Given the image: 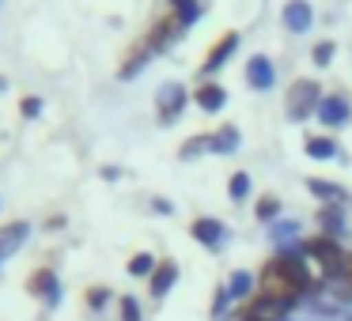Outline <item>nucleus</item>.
Returning <instances> with one entry per match:
<instances>
[{
  "label": "nucleus",
  "mask_w": 352,
  "mask_h": 321,
  "mask_svg": "<svg viewBox=\"0 0 352 321\" xmlns=\"http://www.w3.org/2000/svg\"><path fill=\"white\" fill-rule=\"evenodd\" d=\"M258 295L269 298V302H280V306H296L303 291H299V283L269 257V265L261 268V276H258Z\"/></svg>",
  "instance_id": "1"
},
{
  "label": "nucleus",
  "mask_w": 352,
  "mask_h": 321,
  "mask_svg": "<svg viewBox=\"0 0 352 321\" xmlns=\"http://www.w3.org/2000/svg\"><path fill=\"white\" fill-rule=\"evenodd\" d=\"M303 253H307V261L311 265H318L322 268V280H341V257H344V250L337 246V238H329V235H311L303 242Z\"/></svg>",
  "instance_id": "2"
},
{
  "label": "nucleus",
  "mask_w": 352,
  "mask_h": 321,
  "mask_svg": "<svg viewBox=\"0 0 352 321\" xmlns=\"http://www.w3.org/2000/svg\"><path fill=\"white\" fill-rule=\"evenodd\" d=\"M318 102H322V87L314 80H296L284 95V106H288L292 121H307V117L318 114Z\"/></svg>",
  "instance_id": "3"
},
{
  "label": "nucleus",
  "mask_w": 352,
  "mask_h": 321,
  "mask_svg": "<svg viewBox=\"0 0 352 321\" xmlns=\"http://www.w3.org/2000/svg\"><path fill=\"white\" fill-rule=\"evenodd\" d=\"M273 261H276V265H280L284 272L292 276V280L299 283V291H303V295H307V291H322V287H326V280H314V276H311V268H307V253L280 250Z\"/></svg>",
  "instance_id": "4"
},
{
  "label": "nucleus",
  "mask_w": 352,
  "mask_h": 321,
  "mask_svg": "<svg viewBox=\"0 0 352 321\" xmlns=\"http://www.w3.org/2000/svg\"><path fill=\"white\" fill-rule=\"evenodd\" d=\"M186 102H190V95H186L182 84H163L160 95H155V114H160V125H170L182 117Z\"/></svg>",
  "instance_id": "5"
},
{
  "label": "nucleus",
  "mask_w": 352,
  "mask_h": 321,
  "mask_svg": "<svg viewBox=\"0 0 352 321\" xmlns=\"http://www.w3.org/2000/svg\"><path fill=\"white\" fill-rule=\"evenodd\" d=\"M239 49V31H223L220 38L208 46V54H205V61H201V76H212V72H220L223 64L231 61V54Z\"/></svg>",
  "instance_id": "6"
},
{
  "label": "nucleus",
  "mask_w": 352,
  "mask_h": 321,
  "mask_svg": "<svg viewBox=\"0 0 352 321\" xmlns=\"http://www.w3.org/2000/svg\"><path fill=\"white\" fill-rule=\"evenodd\" d=\"M182 31H186V27L178 23V19L170 16V12H167V16H160V19H155V23H152V31H148L144 38H148V46H152L155 54H163V49H170L178 38H182Z\"/></svg>",
  "instance_id": "7"
},
{
  "label": "nucleus",
  "mask_w": 352,
  "mask_h": 321,
  "mask_svg": "<svg viewBox=\"0 0 352 321\" xmlns=\"http://www.w3.org/2000/svg\"><path fill=\"white\" fill-rule=\"evenodd\" d=\"M318 117L326 129H341V125H349L352 121V106L341 99V95H322V102H318Z\"/></svg>",
  "instance_id": "8"
},
{
  "label": "nucleus",
  "mask_w": 352,
  "mask_h": 321,
  "mask_svg": "<svg viewBox=\"0 0 352 321\" xmlns=\"http://www.w3.org/2000/svg\"><path fill=\"white\" fill-rule=\"evenodd\" d=\"M193 102L201 106V114H220V110L228 106V87L216 84V80H201V84L193 87Z\"/></svg>",
  "instance_id": "9"
},
{
  "label": "nucleus",
  "mask_w": 352,
  "mask_h": 321,
  "mask_svg": "<svg viewBox=\"0 0 352 321\" xmlns=\"http://www.w3.org/2000/svg\"><path fill=\"white\" fill-rule=\"evenodd\" d=\"M246 84H250L254 91H269V87L276 84V69L265 54H254L250 61H246Z\"/></svg>",
  "instance_id": "10"
},
{
  "label": "nucleus",
  "mask_w": 352,
  "mask_h": 321,
  "mask_svg": "<svg viewBox=\"0 0 352 321\" xmlns=\"http://www.w3.org/2000/svg\"><path fill=\"white\" fill-rule=\"evenodd\" d=\"M190 235L197 238L201 246H208V250H220V246H223V235H228V230H223V223L212 219V215H197V219L190 223Z\"/></svg>",
  "instance_id": "11"
},
{
  "label": "nucleus",
  "mask_w": 352,
  "mask_h": 321,
  "mask_svg": "<svg viewBox=\"0 0 352 321\" xmlns=\"http://www.w3.org/2000/svg\"><path fill=\"white\" fill-rule=\"evenodd\" d=\"M284 313H288V306L280 302H269V298H261L258 291L250 295V302L239 306V318H261V321H284Z\"/></svg>",
  "instance_id": "12"
},
{
  "label": "nucleus",
  "mask_w": 352,
  "mask_h": 321,
  "mask_svg": "<svg viewBox=\"0 0 352 321\" xmlns=\"http://www.w3.org/2000/svg\"><path fill=\"white\" fill-rule=\"evenodd\" d=\"M284 27L296 34L311 31L314 27V8H311V0H288L284 4Z\"/></svg>",
  "instance_id": "13"
},
{
  "label": "nucleus",
  "mask_w": 352,
  "mask_h": 321,
  "mask_svg": "<svg viewBox=\"0 0 352 321\" xmlns=\"http://www.w3.org/2000/svg\"><path fill=\"white\" fill-rule=\"evenodd\" d=\"M27 235H31V227H27L23 219H12V223L0 227V265H4V261H8L12 253L27 242Z\"/></svg>",
  "instance_id": "14"
},
{
  "label": "nucleus",
  "mask_w": 352,
  "mask_h": 321,
  "mask_svg": "<svg viewBox=\"0 0 352 321\" xmlns=\"http://www.w3.org/2000/svg\"><path fill=\"white\" fill-rule=\"evenodd\" d=\"M175 280H178V265L170 257L160 261V265H155V272L148 276V291H152V298H163L170 287H175Z\"/></svg>",
  "instance_id": "15"
},
{
  "label": "nucleus",
  "mask_w": 352,
  "mask_h": 321,
  "mask_svg": "<svg viewBox=\"0 0 352 321\" xmlns=\"http://www.w3.org/2000/svg\"><path fill=\"white\" fill-rule=\"evenodd\" d=\"M152 57H155V49L148 46V38H140L137 46H133L129 54H125V61H122V69H118V76H122V80H133L148 61H152Z\"/></svg>",
  "instance_id": "16"
},
{
  "label": "nucleus",
  "mask_w": 352,
  "mask_h": 321,
  "mask_svg": "<svg viewBox=\"0 0 352 321\" xmlns=\"http://www.w3.org/2000/svg\"><path fill=\"white\" fill-rule=\"evenodd\" d=\"M314 219H318V235L337 238V235H341V227H344V204H322Z\"/></svg>",
  "instance_id": "17"
},
{
  "label": "nucleus",
  "mask_w": 352,
  "mask_h": 321,
  "mask_svg": "<svg viewBox=\"0 0 352 321\" xmlns=\"http://www.w3.org/2000/svg\"><path fill=\"white\" fill-rule=\"evenodd\" d=\"M307 189H311L314 197L322 200V204H344V200H349L344 185H337V182H322V178H307Z\"/></svg>",
  "instance_id": "18"
},
{
  "label": "nucleus",
  "mask_w": 352,
  "mask_h": 321,
  "mask_svg": "<svg viewBox=\"0 0 352 321\" xmlns=\"http://www.w3.org/2000/svg\"><path fill=\"white\" fill-rule=\"evenodd\" d=\"M239 147V129L235 125H220L216 132H208V152L212 155H231Z\"/></svg>",
  "instance_id": "19"
},
{
  "label": "nucleus",
  "mask_w": 352,
  "mask_h": 321,
  "mask_svg": "<svg viewBox=\"0 0 352 321\" xmlns=\"http://www.w3.org/2000/svg\"><path fill=\"white\" fill-rule=\"evenodd\" d=\"M303 152L311 155V159H333V155H337V140L326 136V132H322V136H318V132H311V136L303 140Z\"/></svg>",
  "instance_id": "20"
},
{
  "label": "nucleus",
  "mask_w": 352,
  "mask_h": 321,
  "mask_svg": "<svg viewBox=\"0 0 352 321\" xmlns=\"http://www.w3.org/2000/svg\"><path fill=\"white\" fill-rule=\"evenodd\" d=\"M27 287H31V295H50V298H57V276L50 272V268H38V272H31Z\"/></svg>",
  "instance_id": "21"
},
{
  "label": "nucleus",
  "mask_w": 352,
  "mask_h": 321,
  "mask_svg": "<svg viewBox=\"0 0 352 321\" xmlns=\"http://www.w3.org/2000/svg\"><path fill=\"white\" fill-rule=\"evenodd\" d=\"M167 4H170V16H175L182 27L197 23V16H201V0H167Z\"/></svg>",
  "instance_id": "22"
},
{
  "label": "nucleus",
  "mask_w": 352,
  "mask_h": 321,
  "mask_svg": "<svg viewBox=\"0 0 352 321\" xmlns=\"http://www.w3.org/2000/svg\"><path fill=\"white\" fill-rule=\"evenodd\" d=\"M254 291H258V280H254L250 272H243V268L231 272V283H228V295L231 298H246V295H254Z\"/></svg>",
  "instance_id": "23"
},
{
  "label": "nucleus",
  "mask_w": 352,
  "mask_h": 321,
  "mask_svg": "<svg viewBox=\"0 0 352 321\" xmlns=\"http://www.w3.org/2000/svg\"><path fill=\"white\" fill-rule=\"evenodd\" d=\"M205 152H208V132H201V136H190L182 147H178V159L190 163V159H197V155H205Z\"/></svg>",
  "instance_id": "24"
},
{
  "label": "nucleus",
  "mask_w": 352,
  "mask_h": 321,
  "mask_svg": "<svg viewBox=\"0 0 352 321\" xmlns=\"http://www.w3.org/2000/svg\"><path fill=\"white\" fill-rule=\"evenodd\" d=\"M228 193H231V200H246L250 197V174H246V170H235V174L228 178Z\"/></svg>",
  "instance_id": "25"
},
{
  "label": "nucleus",
  "mask_w": 352,
  "mask_h": 321,
  "mask_svg": "<svg viewBox=\"0 0 352 321\" xmlns=\"http://www.w3.org/2000/svg\"><path fill=\"white\" fill-rule=\"evenodd\" d=\"M155 265H160V261H155L152 253H133L125 268H129V276H152V272H155Z\"/></svg>",
  "instance_id": "26"
},
{
  "label": "nucleus",
  "mask_w": 352,
  "mask_h": 321,
  "mask_svg": "<svg viewBox=\"0 0 352 321\" xmlns=\"http://www.w3.org/2000/svg\"><path fill=\"white\" fill-rule=\"evenodd\" d=\"M254 215H258L261 223H273L276 215H280V200H276V197H261L258 204H254Z\"/></svg>",
  "instance_id": "27"
},
{
  "label": "nucleus",
  "mask_w": 352,
  "mask_h": 321,
  "mask_svg": "<svg viewBox=\"0 0 352 321\" xmlns=\"http://www.w3.org/2000/svg\"><path fill=\"white\" fill-rule=\"evenodd\" d=\"M333 54H337V46H333V42H329V38H326V42H318V46H314V49H311V61H314V64H318V69H326V64H329V61H333Z\"/></svg>",
  "instance_id": "28"
},
{
  "label": "nucleus",
  "mask_w": 352,
  "mask_h": 321,
  "mask_svg": "<svg viewBox=\"0 0 352 321\" xmlns=\"http://www.w3.org/2000/svg\"><path fill=\"white\" fill-rule=\"evenodd\" d=\"M84 298H87V306H91V310H102V306L110 302V287H107V283H95Z\"/></svg>",
  "instance_id": "29"
},
{
  "label": "nucleus",
  "mask_w": 352,
  "mask_h": 321,
  "mask_svg": "<svg viewBox=\"0 0 352 321\" xmlns=\"http://www.w3.org/2000/svg\"><path fill=\"white\" fill-rule=\"evenodd\" d=\"M19 114H23L27 121H34V117L42 114V99L38 95H23V99H19Z\"/></svg>",
  "instance_id": "30"
},
{
  "label": "nucleus",
  "mask_w": 352,
  "mask_h": 321,
  "mask_svg": "<svg viewBox=\"0 0 352 321\" xmlns=\"http://www.w3.org/2000/svg\"><path fill=\"white\" fill-rule=\"evenodd\" d=\"M122 321H140V302L133 295L122 298Z\"/></svg>",
  "instance_id": "31"
},
{
  "label": "nucleus",
  "mask_w": 352,
  "mask_h": 321,
  "mask_svg": "<svg viewBox=\"0 0 352 321\" xmlns=\"http://www.w3.org/2000/svg\"><path fill=\"white\" fill-rule=\"evenodd\" d=\"M228 283H223V287L220 291H216V302H212V313H216V318H223V313H228Z\"/></svg>",
  "instance_id": "32"
},
{
  "label": "nucleus",
  "mask_w": 352,
  "mask_h": 321,
  "mask_svg": "<svg viewBox=\"0 0 352 321\" xmlns=\"http://www.w3.org/2000/svg\"><path fill=\"white\" fill-rule=\"evenodd\" d=\"M341 280L352 283V250H344V257H341Z\"/></svg>",
  "instance_id": "33"
},
{
  "label": "nucleus",
  "mask_w": 352,
  "mask_h": 321,
  "mask_svg": "<svg viewBox=\"0 0 352 321\" xmlns=\"http://www.w3.org/2000/svg\"><path fill=\"white\" fill-rule=\"evenodd\" d=\"M152 208H155V212H163V215H167V212H175V208H170V204H167V200H160V197H155V200H152Z\"/></svg>",
  "instance_id": "34"
},
{
  "label": "nucleus",
  "mask_w": 352,
  "mask_h": 321,
  "mask_svg": "<svg viewBox=\"0 0 352 321\" xmlns=\"http://www.w3.org/2000/svg\"><path fill=\"white\" fill-rule=\"evenodd\" d=\"M46 227H54V230H61V227H65V215H54V219H46Z\"/></svg>",
  "instance_id": "35"
},
{
  "label": "nucleus",
  "mask_w": 352,
  "mask_h": 321,
  "mask_svg": "<svg viewBox=\"0 0 352 321\" xmlns=\"http://www.w3.org/2000/svg\"><path fill=\"white\" fill-rule=\"evenodd\" d=\"M239 321H261V318H239Z\"/></svg>",
  "instance_id": "36"
},
{
  "label": "nucleus",
  "mask_w": 352,
  "mask_h": 321,
  "mask_svg": "<svg viewBox=\"0 0 352 321\" xmlns=\"http://www.w3.org/2000/svg\"><path fill=\"white\" fill-rule=\"evenodd\" d=\"M349 321H352V318H349Z\"/></svg>",
  "instance_id": "37"
}]
</instances>
